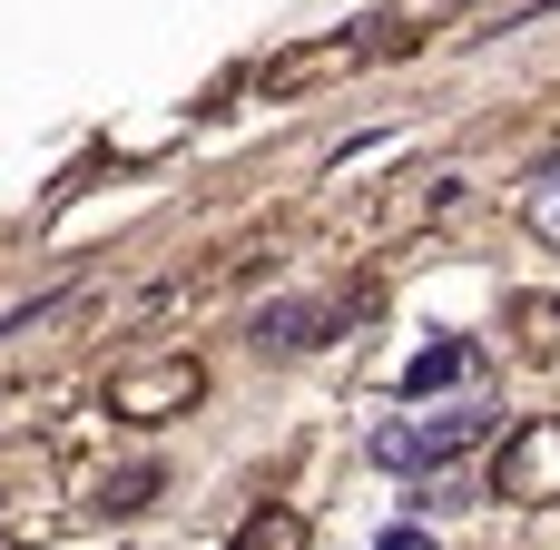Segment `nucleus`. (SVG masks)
Listing matches in <instances>:
<instances>
[{
  "instance_id": "obj_5",
  "label": "nucleus",
  "mask_w": 560,
  "mask_h": 550,
  "mask_svg": "<svg viewBox=\"0 0 560 550\" xmlns=\"http://www.w3.org/2000/svg\"><path fill=\"white\" fill-rule=\"evenodd\" d=\"M138 492H158V472H118V482L98 492V512H138Z\"/></svg>"
},
{
  "instance_id": "obj_6",
  "label": "nucleus",
  "mask_w": 560,
  "mask_h": 550,
  "mask_svg": "<svg viewBox=\"0 0 560 550\" xmlns=\"http://www.w3.org/2000/svg\"><path fill=\"white\" fill-rule=\"evenodd\" d=\"M532 226L560 246V177H541V187H532Z\"/></svg>"
},
{
  "instance_id": "obj_4",
  "label": "nucleus",
  "mask_w": 560,
  "mask_h": 550,
  "mask_svg": "<svg viewBox=\"0 0 560 550\" xmlns=\"http://www.w3.org/2000/svg\"><path fill=\"white\" fill-rule=\"evenodd\" d=\"M236 550H305V522H246Z\"/></svg>"
},
{
  "instance_id": "obj_3",
  "label": "nucleus",
  "mask_w": 560,
  "mask_h": 550,
  "mask_svg": "<svg viewBox=\"0 0 560 550\" xmlns=\"http://www.w3.org/2000/svg\"><path fill=\"white\" fill-rule=\"evenodd\" d=\"M463 364H472V354H463V344H433V354H413V364H404V394H413V403H423V394H443V384H453V374H463Z\"/></svg>"
},
{
  "instance_id": "obj_1",
  "label": "nucleus",
  "mask_w": 560,
  "mask_h": 550,
  "mask_svg": "<svg viewBox=\"0 0 560 550\" xmlns=\"http://www.w3.org/2000/svg\"><path fill=\"white\" fill-rule=\"evenodd\" d=\"M472 443H482V413H443V423H423V433H374V463L433 472V463H453V453H472Z\"/></svg>"
},
{
  "instance_id": "obj_7",
  "label": "nucleus",
  "mask_w": 560,
  "mask_h": 550,
  "mask_svg": "<svg viewBox=\"0 0 560 550\" xmlns=\"http://www.w3.org/2000/svg\"><path fill=\"white\" fill-rule=\"evenodd\" d=\"M384 550H433V541L423 531H384Z\"/></svg>"
},
{
  "instance_id": "obj_2",
  "label": "nucleus",
  "mask_w": 560,
  "mask_h": 550,
  "mask_svg": "<svg viewBox=\"0 0 560 550\" xmlns=\"http://www.w3.org/2000/svg\"><path fill=\"white\" fill-rule=\"evenodd\" d=\"M315 335H325V305H266L256 315V344H285V354L315 344Z\"/></svg>"
}]
</instances>
